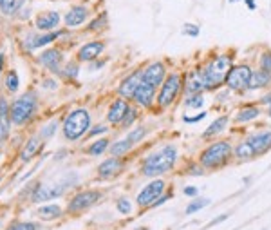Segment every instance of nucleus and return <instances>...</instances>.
I'll list each match as a JSON object with an SVG mask.
<instances>
[{
	"label": "nucleus",
	"mask_w": 271,
	"mask_h": 230,
	"mask_svg": "<svg viewBox=\"0 0 271 230\" xmlns=\"http://www.w3.org/2000/svg\"><path fill=\"white\" fill-rule=\"evenodd\" d=\"M177 158V151L174 145H164L161 151L154 152L152 156H148L143 163V174L145 176H159V174L168 172L174 167Z\"/></svg>",
	"instance_id": "nucleus-1"
},
{
	"label": "nucleus",
	"mask_w": 271,
	"mask_h": 230,
	"mask_svg": "<svg viewBox=\"0 0 271 230\" xmlns=\"http://www.w3.org/2000/svg\"><path fill=\"white\" fill-rule=\"evenodd\" d=\"M90 127V114L85 109H74L73 112H69V116L63 122V136L67 140L74 141L82 138L85 134V131H89Z\"/></svg>",
	"instance_id": "nucleus-2"
},
{
	"label": "nucleus",
	"mask_w": 271,
	"mask_h": 230,
	"mask_svg": "<svg viewBox=\"0 0 271 230\" xmlns=\"http://www.w3.org/2000/svg\"><path fill=\"white\" fill-rule=\"evenodd\" d=\"M37 111V95L33 91L24 93L20 98H17L11 105V122L15 125H24L27 120Z\"/></svg>",
	"instance_id": "nucleus-3"
},
{
	"label": "nucleus",
	"mask_w": 271,
	"mask_h": 230,
	"mask_svg": "<svg viewBox=\"0 0 271 230\" xmlns=\"http://www.w3.org/2000/svg\"><path fill=\"white\" fill-rule=\"evenodd\" d=\"M230 69H231V56L222 54V56L214 58V60H212L205 69L206 85H208V89L217 87L219 83L224 82L226 76H228V73H230Z\"/></svg>",
	"instance_id": "nucleus-4"
},
{
	"label": "nucleus",
	"mask_w": 271,
	"mask_h": 230,
	"mask_svg": "<svg viewBox=\"0 0 271 230\" xmlns=\"http://www.w3.org/2000/svg\"><path fill=\"white\" fill-rule=\"evenodd\" d=\"M230 154H231V145L228 141H217V143L210 145L201 154V165L208 168H215L219 165L226 163Z\"/></svg>",
	"instance_id": "nucleus-5"
},
{
	"label": "nucleus",
	"mask_w": 271,
	"mask_h": 230,
	"mask_svg": "<svg viewBox=\"0 0 271 230\" xmlns=\"http://www.w3.org/2000/svg\"><path fill=\"white\" fill-rule=\"evenodd\" d=\"M99 197H101L99 190H83V192H78L69 202V205H67V212L76 214V212H82V210H87L89 207L94 205Z\"/></svg>",
	"instance_id": "nucleus-6"
},
{
	"label": "nucleus",
	"mask_w": 271,
	"mask_h": 230,
	"mask_svg": "<svg viewBox=\"0 0 271 230\" xmlns=\"http://www.w3.org/2000/svg\"><path fill=\"white\" fill-rule=\"evenodd\" d=\"M179 89H181V76L179 74H170L168 78L163 82V87H161L157 103H159L161 107H168L170 103L176 100Z\"/></svg>",
	"instance_id": "nucleus-7"
},
{
	"label": "nucleus",
	"mask_w": 271,
	"mask_h": 230,
	"mask_svg": "<svg viewBox=\"0 0 271 230\" xmlns=\"http://www.w3.org/2000/svg\"><path fill=\"white\" fill-rule=\"evenodd\" d=\"M250 76H251V69L248 66H237L231 67L228 76H226V85L233 91H241L244 87H248L250 83Z\"/></svg>",
	"instance_id": "nucleus-8"
},
{
	"label": "nucleus",
	"mask_w": 271,
	"mask_h": 230,
	"mask_svg": "<svg viewBox=\"0 0 271 230\" xmlns=\"http://www.w3.org/2000/svg\"><path fill=\"white\" fill-rule=\"evenodd\" d=\"M163 190H164V181L163 180H156V181H152V183H148V185L140 192V196H138V205L140 207L152 205L157 197L163 194Z\"/></svg>",
	"instance_id": "nucleus-9"
},
{
	"label": "nucleus",
	"mask_w": 271,
	"mask_h": 230,
	"mask_svg": "<svg viewBox=\"0 0 271 230\" xmlns=\"http://www.w3.org/2000/svg\"><path fill=\"white\" fill-rule=\"evenodd\" d=\"M65 187H67L65 183H62V185H56V187H38V189H35L31 199H33L35 203L49 202V199H54V197L62 196L63 190H65Z\"/></svg>",
	"instance_id": "nucleus-10"
},
{
	"label": "nucleus",
	"mask_w": 271,
	"mask_h": 230,
	"mask_svg": "<svg viewBox=\"0 0 271 230\" xmlns=\"http://www.w3.org/2000/svg\"><path fill=\"white\" fill-rule=\"evenodd\" d=\"M164 76H166V69L161 62H152L147 69L143 71V80L148 82L150 85L157 87L159 83L164 82Z\"/></svg>",
	"instance_id": "nucleus-11"
},
{
	"label": "nucleus",
	"mask_w": 271,
	"mask_h": 230,
	"mask_svg": "<svg viewBox=\"0 0 271 230\" xmlns=\"http://www.w3.org/2000/svg\"><path fill=\"white\" fill-rule=\"evenodd\" d=\"M40 64L51 71V73H62V51L60 49H47L40 54Z\"/></svg>",
	"instance_id": "nucleus-12"
},
{
	"label": "nucleus",
	"mask_w": 271,
	"mask_h": 230,
	"mask_svg": "<svg viewBox=\"0 0 271 230\" xmlns=\"http://www.w3.org/2000/svg\"><path fill=\"white\" fill-rule=\"evenodd\" d=\"M154 93H156V87L150 85V83L145 82V80H141L140 87L136 89V93H134L132 98H134V102L138 103V105L150 107V103H152V100H154Z\"/></svg>",
	"instance_id": "nucleus-13"
},
{
	"label": "nucleus",
	"mask_w": 271,
	"mask_h": 230,
	"mask_svg": "<svg viewBox=\"0 0 271 230\" xmlns=\"http://www.w3.org/2000/svg\"><path fill=\"white\" fill-rule=\"evenodd\" d=\"M248 143L251 145V149L255 151V154H264L266 151L271 149V131H264L259 134H253L248 138Z\"/></svg>",
	"instance_id": "nucleus-14"
},
{
	"label": "nucleus",
	"mask_w": 271,
	"mask_h": 230,
	"mask_svg": "<svg viewBox=\"0 0 271 230\" xmlns=\"http://www.w3.org/2000/svg\"><path fill=\"white\" fill-rule=\"evenodd\" d=\"M9 129H11V107L4 98H0V145L9 136Z\"/></svg>",
	"instance_id": "nucleus-15"
},
{
	"label": "nucleus",
	"mask_w": 271,
	"mask_h": 230,
	"mask_svg": "<svg viewBox=\"0 0 271 230\" xmlns=\"http://www.w3.org/2000/svg\"><path fill=\"white\" fill-rule=\"evenodd\" d=\"M62 35H63V31H58V33H45V35H29L24 45L29 51H33V49H38V47H44V45L51 44V42H54L58 37H62Z\"/></svg>",
	"instance_id": "nucleus-16"
},
{
	"label": "nucleus",
	"mask_w": 271,
	"mask_h": 230,
	"mask_svg": "<svg viewBox=\"0 0 271 230\" xmlns=\"http://www.w3.org/2000/svg\"><path fill=\"white\" fill-rule=\"evenodd\" d=\"M141 80H143V71H136V73H132L130 76H128L127 80H125L121 85H119V95L123 96V98H132L136 93V89L140 87Z\"/></svg>",
	"instance_id": "nucleus-17"
},
{
	"label": "nucleus",
	"mask_w": 271,
	"mask_h": 230,
	"mask_svg": "<svg viewBox=\"0 0 271 230\" xmlns=\"http://www.w3.org/2000/svg\"><path fill=\"white\" fill-rule=\"evenodd\" d=\"M128 111H130V105L127 103V100H125V98L116 100V102L112 103L111 111H109L107 120L111 122V124H121Z\"/></svg>",
	"instance_id": "nucleus-18"
},
{
	"label": "nucleus",
	"mask_w": 271,
	"mask_h": 230,
	"mask_svg": "<svg viewBox=\"0 0 271 230\" xmlns=\"http://www.w3.org/2000/svg\"><path fill=\"white\" fill-rule=\"evenodd\" d=\"M202 89H208L205 71H192V73H188V78H186V91H188L190 95H197L199 91H202Z\"/></svg>",
	"instance_id": "nucleus-19"
},
{
	"label": "nucleus",
	"mask_w": 271,
	"mask_h": 230,
	"mask_svg": "<svg viewBox=\"0 0 271 230\" xmlns=\"http://www.w3.org/2000/svg\"><path fill=\"white\" fill-rule=\"evenodd\" d=\"M105 49V44L103 42H89L78 51V58L82 62H92L94 58H98L101 54V51Z\"/></svg>",
	"instance_id": "nucleus-20"
},
{
	"label": "nucleus",
	"mask_w": 271,
	"mask_h": 230,
	"mask_svg": "<svg viewBox=\"0 0 271 230\" xmlns=\"http://www.w3.org/2000/svg\"><path fill=\"white\" fill-rule=\"evenodd\" d=\"M87 15H89L87 8H83V6H74V8H71L69 11H67L65 24L69 25V27H76V25L83 24V22L87 20Z\"/></svg>",
	"instance_id": "nucleus-21"
},
{
	"label": "nucleus",
	"mask_w": 271,
	"mask_h": 230,
	"mask_svg": "<svg viewBox=\"0 0 271 230\" xmlns=\"http://www.w3.org/2000/svg\"><path fill=\"white\" fill-rule=\"evenodd\" d=\"M121 167H123V163L119 160H116L114 158H111V160H105L101 165L98 167V176L99 178H111V176H116V174L121 170Z\"/></svg>",
	"instance_id": "nucleus-22"
},
{
	"label": "nucleus",
	"mask_w": 271,
	"mask_h": 230,
	"mask_svg": "<svg viewBox=\"0 0 271 230\" xmlns=\"http://www.w3.org/2000/svg\"><path fill=\"white\" fill-rule=\"evenodd\" d=\"M58 22H60V15L56 11H49V13H44V15H38L37 27L42 29V31H49V29L56 27Z\"/></svg>",
	"instance_id": "nucleus-23"
},
{
	"label": "nucleus",
	"mask_w": 271,
	"mask_h": 230,
	"mask_svg": "<svg viewBox=\"0 0 271 230\" xmlns=\"http://www.w3.org/2000/svg\"><path fill=\"white\" fill-rule=\"evenodd\" d=\"M40 151H42V138H40V136H35V138H31V140H27L25 147L22 149L20 160L22 161H29L33 156H37Z\"/></svg>",
	"instance_id": "nucleus-24"
},
{
	"label": "nucleus",
	"mask_w": 271,
	"mask_h": 230,
	"mask_svg": "<svg viewBox=\"0 0 271 230\" xmlns=\"http://www.w3.org/2000/svg\"><path fill=\"white\" fill-rule=\"evenodd\" d=\"M269 82H271V73L260 69V71H255V73H251L248 87H250V89H260V87H266Z\"/></svg>",
	"instance_id": "nucleus-25"
},
{
	"label": "nucleus",
	"mask_w": 271,
	"mask_h": 230,
	"mask_svg": "<svg viewBox=\"0 0 271 230\" xmlns=\"http://www.w3.org/2000/svg\"><path fill=\"white\" fill-rule=\"evenodd\" d=\"M38 216H40V219H44V221H53V219L62 216V209H60V205H56V203L44 205L38 209Z\"/></svg>",
	"instance_id": "nucleus-26"
},
{
	"label": "nucleus",
	"mask_w": 271,
	"mask_h": 230,
	"mask_svg": "<svg viewBox=\"0 0 271 230\" xmlns=\"http://www.w3.org/2000/svg\"><path fill=\"white\" fill-rule=\"evenodd\" d=\"M24 2L25 0H0V11L8 15V17H11V15H15L22 8Z\"/></svg>",
	"instance_id": "nucleus-27"
},
{
	"label": "nucleus",
	"mask_w": 271,
	"mask_h": 230,
	"mask_svg": "<svg viewBox=\"0 0 271 230\" xmlns=\"http://www.w3.org/2000/svg\"><path fill=\"white\" fill-rule=\"evenodd\" d=\"M259 109L257 107H246V109H243V111H239L237 114V122L239 124H246V122H251V120H255L257 116H259Z\"/></svg>",
	"instance_id": "nucleus-28"
},
{
	"label": "nucleus",
	"mask_w": 271,
	"mask_h": 230,
	"mask_svg": "<svg viewBox=\"0 0 271 230\" xmlns=\"http://www.w3.org/2000/svg\"><path fill=\"white\" fill-rule=\"evenodd\" d=\"M226 124H228V116H221V118H217L214 124L205 131V138H210V136H214V134H217V132L224 131Z\"/></svg>",
	"instance_id": "nucleus-29"
},
{
	"label": "nucleus",
	"mask_w": 271,
	"mask_h": 230,
	"mask_svg": "<svg viewBox=\"0 0 271 230\" xmlns=\"http://www.w3.org/2000/svg\"><path fill=\"white\" fill-rule=\"evenodd\" d=\"M132 145H134V143H132L128 138H125V140H121V141H118V143L112 145V147H111V154H112V156L118 158V156H121V154H125V152L130 151Z\"/></svg>",
	"instance_id": "nucleus-30"
},
{
	"label": "nucleus",
	"mask_w": 271,
	"mask_h": 230,
	"mask_svg": "<svg viewBox=\"0 0 271 230\" xmlns=\"http://www.w3.org/2000/svg\"><path fill=\"white\" fill-rule=\"evenodd\" d=\"M235 154H237V158L239 160H251L253 156H257L255 154V151L251 149V145L248 143H241V145H237V149H235Z\"/></svg>",
	"instance_id": "nucleus-31"
},
{
	"label": "nucleus",
	"mask_w": 271,
	"mask_h": 230,
	"mask_svg": "<svg viewBox=\"0 0 271 230\" xmlns=\"http://www.w3.org/2000/svg\"><path fill=\"white\" fill-rule=\"evenodd\" d=\"M18 85H20V80H18L17 71H9V73L6 74V89H8L9 93H15V91L18 89Z\"/></svg>",
	"instance_id": "nucleus-32"
},
{
	"label": "nucleus",
	"mask_w": 271,
	"mask_h": 230,
	"mask_svg": "<svg viewBox=\"0 0 271 230\" xmlns=\"http://www.w3.org/2000/svg\"><path fill=\"white\" fill-rule=\"evenodd\" d=\"M107 147H109V140H98L89 147V154H92V156H99L101 152L107 151Z\"/></svg>",
	"instance_id": "nucleus-33"
},
{
	"label": "nucleus",
	"mask_w": 271,
	"mask_h": 230,
	"mask_svg": "<svg viewBox=\"0 0 271 230\" xmlns=\"http://www.w3.org/2000/svg\"><path fill=\"white\" fill-rule=\"evenodd\" d=\"M38 223H31V221H17L11 223L6 230H38Z\"/></svg>",
	"instance_id": "nucleus-34"
},
{
	"label": "nucleus",
	"mask_w": 271,
	"mask_h": 230,
	"mask_svg": "<svg viewBox=\"0 0 271 230\" xmlns=\"http://www.w3.org/2000/svg\"><path fill=\"white\" fill-rule=\"evenodd\" d=\"M56 127H58V122L56 120H53V122H49V124L45 125L44 129H42V132H40V138L42 140H47V138H51V136L56 132Z\"/></svg>",
	"instance_id": "nucleus-35"
},
{
	"label": "nucleus",
	"mask_w": 271,
	"mask_h": 230,
	"mask_svg": "<svg viewBox=\"0 0 271 230\" xmlns=\"http://www.w3.org/2000/svg\"><path fill=\"white\" fill-rule=\"evenodd\" d=\"M105 25H107V13H101L99 18H96L94 22L89 24V31H98V29L105 27Z\"/></svg>",
	"instance_id": "nucleus-36"
},
{
	"label": "nucleus",
	"mask_w": 271,
	"mask_h": 230,
	"mask_svg": "<svg viewBox=\"0 0 271 230\" xmlns=\"http://www.w3.org/2000/svg\"><path fill=\"white\" fill-rule=\"evenodd\" d=\"M62 73H63V76H67V78H76V76H78V73H80L78 64H74V62L67 64V66L62 69Z\"/></svg>",
	"instance_id": "nucleus-37"
},
{
	"label": "nucleus",
	"mask_w": 271,
	"mask_h": 230,
	"mask_svg": "<svg viewBox=\"0 0 271 230\" xmlns=\"http://www.w3.org/2000/svg\"><path fill=\"white\" fill-rule=\"evenodd\" d=\"M208 205V199H199V202H193L192 205L186 207V214H193V212H197V210L205 209V207Z\"/></svg>",
	"instance_id": "nucleus-38"
},
{
	"label": "nucleus",
	"mask_w": 271,
	"mask_h": 230,
	"mask_svg": "<svg viewBox=\"0 0 271 230\" xmlns=\"http://www.w3.org/2000/svg\"><path fill=\"white\" fill-rule=\"evenodd\" d=\"M183 35H188V37H199V25L193 24H185L183 25Z\"/></svg>",
	"instance_id": "nucleus-39"
},
{
	"label": "nucleus",
	"mask_w": 271,
	"mask_h": 230,
	"mask_svg": "<svg viewBox=\"0 0 271 230\" xmlns=\"http://www.w3.org/2000/svg\"><path fill=\"white\" fill-rule=\"evenodd\" d=\"M143 136H145V129L140 127V129H136V131H132L130 134L127 136V138L132 141V143H138V141H140L141 138H143Z\"/></svg>",
	"instance_id": "nucleus-40"
},
{
	"label": "nucleus",
	"mask_w": 271,
	"mask_h": 230,
	"mask_svg": "<svg viewBox=\"0 0 271 230\" xmlns=\"http://www.w3.org/2000/svg\"><path fill=\"white\" fill-rule=\"evenodd\" d=\"M118 210L121 214H130V210H132V207H130V202H128V199H125V197H121V199H119L118 202Z\"/></svg>",
	"instance_id": "nucleus-41"
},
{
	"label": "nucleus",
	"mask_w": 271,
	"mask_h": 230,
	"mask_svg": "<svg viewBox=\"0 0 271 230\" xmlns=\"http://www.w3.org/2000/svg\"><path fill=\"white\" fill-rule=\"evenodd\" d=\"M202 103H205V102H202V96L197 93V95H192V96H190L188 102H186V107H201Z\"/></svg>",
	"instance_id": "nucleus-42"
},
{
	"label": "nucleus",
	"mask_w": 271,
	"mask_h": 230,
	"mask_svg": "<svg viewBox=\"0 0 271 230\" xmlns=\"http://www.w3.org/2000/svg\"><path fill=\"white\" fill-rule=\"evenodd\" d=\"M260 66H262L264 71L271 73V54H269V53L262 54V58H260Z\"/></svg>",
	"instance_id": "nucleus-43"
},
{
	"label": "nucleus",
	"mask_w": 271,
	"mask_h": 230,
	"mask_svg": "<svg viewBox=\"0 0 271 230\" xmlns=\"http://www.w3.org/2000/svg\"><path fill=\"white\" fill-rule=\"evenodd\" d=\"M136 118H138V112H136L134 109H130V111L127 112V116H125V120H123V122H121V124H123L125 127H128V125H130Z\"/></svg>",
	"instance_id": "nucleus-44"
},
{
	"label": "nucleus",
	"mask_w": 271,
	"mask_h": 230,
	"mask_svg": "<svg viewBox=\"0 0 271 230\" xmlns=\"http://www.w3.org/2000/svg\"><path fill=\"white\" fill-rule=\"evenodd\" d=\"M205 116H206V112H199V114H195V116H183V120H185L186 124H195V122L202 120Z\"/></svg>",
	"instance_id": "nucleus-45"
},
{
	"label": "nucleus",
	"mask_w": 271,
	"mask_h": 230,
	"mask_svg": "<svg viewBox=\"0 0 271 230\" xmlns=\"http://www.w3.org/2000/svg\"><path fill=\"white\" fill-rule=\"evenodd\" d=\"M103 132H107V127L105 125H96L92 131L89 132V136H96V134H103Z\"/></svg>",
	"instance_id": "nucleus-46"
},
{
	"label": "nucleus",
	"mask_w": 271,
	"mask_h": 230,
	"mask_svg": "<svg viewBox=\"0 0 271 230\" xmlns=\"http://www.w3.org/2000/svg\"><path fill=\"white\" fill-rule=\"evenodd\" d=\"M166 199H170V194H163V196H159V197L156 199V202L152 203V205H154V207H159V205H163V203L166 202Z\"/></svg>",
	"instance_id": "nucleus-47"
},
{
	"label": "nucleus",
	"mask_w": 271,
	"mask_h": 230,
	"mask_svg": "<svg viewBox=\"0 0 271 230\" xmlns=\"http://www.w3.org/2000/svg\"><path fill=\"white\" fill-rule=\"evenodd\" d=\"M44 87L45 89H56V82L54 80H44Z\"/></svg>",
	"instance_id": "nucleus-48"
},
{
	"label": "nucleus",
	"mask_w": 271,
	"mask_h": 230,
	"mask_svg": "<svg viewBox=\"0 0 271 230\" xmlns=\"http://www.w3.org/2000/svg\"><path fill=\"white\" fill-rule=\"evenodd\" d=\"M185 194L186 196H195V194H197V189H195V187H186Z\"/></svg>",
	"instance_id": "nucleus-49"
},
{
	"label": "nucleus",
	"mask_w": 271,
	"mask_h": 230,
	"mask_svg": "<svg viewBox=\"0 0 271 230\" xmlns=\"http://www.w3.org/2000/svg\"><path fill=\"white\" fill-rule=\"evenodd\" d=\"M244 2H246L248 9H251V11H253V9H257V4H255L253 0H244Z\"/></svg>",
	"instance_id": "nucleus-50"
},
{
	"label": "nucleus",
	"mask_w": 271,
	"mask_h": 230,
	"mask_svg": "<svg viewBox=\"0 0 271 230\" xmlns=\"http://www.w3.org/2000/svg\"><path fill=\"white\" fill-rule=\"evenodd\" d=\"M2 67H4V54L0 53V74H2Z\"/></svg>",
	"instance_id": "nucleus-51"
},
{
	"label": "nucleus",
	"mask_w": 271,
	"mask_h": 230,
	"mask_svg": "<svg viewBox=\"0 0 271 230\" xmlns=\"http://www.w3.org/2000/svg\"><path fill=\"white\" fill-rule=\"evenodd\" d=\"M230 2H231V4H235V2H241V0H230Z\"/></svg>",
	"instance_id": "nucleus-52"
},
{
	"label": "nucleus",
	"mask_w": 271,
	"mask_h": 230,
	"mask_svg": "<svg viewBox=\"0 0 271 230\" xmlns=\"http://www.w3.org/2000/svg\"><path fill=\"white\" fill-rule=\"evenodd\" d=\"M136 230H148V228H136Z\"/></svg>",
	"instance_id": "nucleus-53"
},
{
	"label": "nucleus",
	"mask_w": 271,
	"mask_h": 230,
	"mask_svg": "<svg viewBox=\"0 0 271 230\" xmlns=\"http://www.w3.org/2000/svg\"><path fill=\"white\" fill-rule=\"evenodd\" d=\"M269 112H271V111H269Z\"/></svg>",
	"instance_id": "nucleus-54"
}]
</instances>
